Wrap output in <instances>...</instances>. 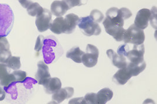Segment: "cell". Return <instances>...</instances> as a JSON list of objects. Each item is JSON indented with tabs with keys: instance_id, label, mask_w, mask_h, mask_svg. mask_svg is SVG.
<instances>
[{
	"instance_id": "obj_1",
	"label": "cell",
	"mask_w": 157,
	"mask_h": 104,
	"mask_svg": "<svg viewBox=\"0 0 157 104\" xmlns=\"http://www.w3.org/2000/svg\"><path fill=\"white\" fill-rule=\"evenodd\" d=\"M14 19L13 12L10 5L0 4V37H6L11 33Z\"/></svg>"
},
{
	"instance_id": "obj_2",
	"label": "cell",
	"mask_w": 157,
	"mask_h": 104,
	"mask_svg": "<svg viewBox=\"0 0 157 104\" xmlns=\"http://www.w3.org/2000/svg\"><path fill=\"white\" fill-rule=\"evenodd\" d=\"M78 25L82 33L86 36H97L101 34V27L98 23L91 20L90 16L83 17L79 19Z\"/></svg>"
},
{
	"instance_id": "obj_3",
	"label": "cell",
	"mask_w": 157,
	"mask_h": 104,
	"mask_svg": "<svg viewBox=\"0 0 157 104\" xmlns=\"http://www.w3.org/2000/svg\"><path fill=\"white\" fill-rule=\"evenodd\" d=\"M145 40V34L143 30L136 27L135 24L131 25L124 34V41L125 44L141 45Z\"/></svg>"
},
{
	"instance_id": "obj_4",
	"label": "cell",
	"mask_w": 157,
	"mask_h": 104,
	"mask_svg": "<svg viewBox=\"0 0 157 104\" xmlns=\"http://www.w3.org/2000/svg\"><path fill=\"white\" fill-rule=\"evenodd\" d=\"M99 56V50L94 45L88 44L86 47V52L82 57V63L83 65L92 68L97 64Z\"/></svg>"
},
{
	"instance_id": "obj_5",
	"label": "cell",
	"mask_w": 157,
	"mask_h": 104,
	"mask_svg": "<svg viewBox=\"0 0 157 104\" xmlns=\"http://www.w3.org/2000/svg\"><path fill=\"white\" fill-rule=\"evenodd\" d=\"M54 36H51V40L50 38H44V42L43 47V54L45 64H49L52 63V61L56 59V52L52 51L56 48V46L59 44L57 41V39H55L54 41Z\"/></svg>"
},
{
	"instance_id": "obj_6",
	"label": "cell",
	"mask_w": 157,
	"mask_h": 104,
	"mask_svg": "<svg viewBox=\"0 0 157 104\" xmlns=\"http://www.w3.org/2000/svg\"><path fill=\"white\" fill-rule=\"evenodd\" d=\"M35 23L39 32H45L50 29L51 25L52 13L48 9L44 8L43 11L36 16Z\"/></svg>"
},
{
	"instance_id": "obj_7",
	"label": "cell",
	"mask_w": 157,
	"mask_h": 104,
	"mask_svg": "<svg viewBox=\"0 0 157 104\" xmlns=\"http://www.w3.org/2000/svg\"><path fill=\"white\" fill-rule=\"evenodd\" d=\"M145 52L144 45H134L132 50H129L127 54V58L130 63L135 64H140L144 60V55Z\"/></svg>"
},
{
	"instance_id": "obj_8",
	"label": "cell",
	"mask_w": 157,
	"mask_h": 104,
	"mask_svg": "<svg viewBox=\"0 0 157 104\" xmlns=\"http://www.w3.org/2000/svg\"><path fill=\"white\" fill-rule=\"evenodd\" d=\"M103 25L107 34L111 35L118 42H121L124 40V34L126 30L123 27H118L111 24L106 19L103 22Z\"/></svg>"
},
{
	"instance_id": "obj_9",
	"label": "cell",
	"mask_w": 157,
	"mask_h": 104,
	"mask_svg": "<svg viewBox=\"0 0 157 104\" xmlns=\"http://www.w3.org/2000/svg\"><path fill=\"white\" fill-rule=\"evenodd\" d=\"M105 19L111 24L118 27H124V19L120 9L115 7L109 8L106 12Z\"/></svg>"
},
{
	"instance_id": "obj_10",
	"label": "cell",
	"mask_w": 157,
	"mask_h": 104,
	"mask_svg": "<svg viewBox=\"0 0 157 104\" xmlns=\"http://www.w3.org/2000/svg\"><path fill=\"white\" fill-rule=\"evenodd\" d=\"M38 70L36 74V79L40 85H44L51 78L49 68L43 61H40L37 64Z\"/></svg>"
},
{
	"instance_id": "obj_11",
	"label": "cell",
	"mask_w": 157,
	"mask_h": 104,
	"mask_svg": "<svg viewBox=\"0 0 157 104\" xmlns=\"http://www.w3.org/2000/svg\"><path fill=\"white\" fill-rule=\"evenodd\" d=\"M151 16V11L148 9L144 8L140 9L137 13L135 20V24L141 30L146 29L148 26V22Z\"/></svg>"
},
{
	"instance_id": "obj_12",
	"label": "cell",
	"mask_w": 157,
	"mask_h": 104,
	"mask_svg": "<svg viewBox=\"0 0 157 104\" xmlns=\"http://www.w3.org/2000/svg\"><path fill=\"white\" fill-rule=\"evenodd\" d=\"M133 77L128 66L120 68L113 77V81L119 85H124L129 79Z\"/></svg>"
},
{
	"instance_id": "obj_13",
	"label": "cell",
	"mask_w": 157,
	"mask_h": 104,
	"mask_svg": "<svg viewBox=\"0 0 157 104\" xmlns=\"http://www.w3.org/2000/svg\"><path fill=\"white\" fill-rule=\"evenodd\" d=\"M73 88H61L56 93L53 94L52 99L56 104H61L64 100L72 97L73 96Z\"/></svg>"
},
{
	"instance_id": "obj_14",
	"label": "cell",
	"mask_w": 157,
	"mask_h": 104,
	"mask_svg": "<svg viewBox=\"0 0 157 104\" xmlns=\"http://www.w3.org/2000/svg\"><path fill=\"white\" fill-rule=\"evenodd\" d=\"M10 45L6 37H0V63H6L12 56Z\"/></svg>"
},
{
	"instance_id": "obj_15",
	"label": "cell",
	"mask_w": 157,
	"mask_h": 104,
	"mask_svg": "<svg viewBox=\"0 0 157 104\" xmlns=\"http://www.w3.org/2000/svg\"><path fill=\"white\" fill-rule=\"evenodd\" d=\"M107 55L111 60L112 64L118 68H122L127 66L128 62L124 56H120L115 53L113 50L109 49L107 51Z\"/></svg>"
},
{
	"instance_id": "obj_16",
	"label": "cell",
	"mask_w": 157,
	"mask_h": 104,
	"mask_svg": "<svg viewBox=\"0 0 157 104\" xmlns=\"http://www.w3.org/2000/svg\"><path fill=\"white\" fill-rule=\"evenodd\" d=\"M67 4L63 1H54L51 5L52 14L56 17H61L69 10Z\"/></svg>"
},
{
	"instance_id": "obj_17",
	"label": "cell",
	"mask_w": 157,
	"mask_h": 104,
	"mask_svg": "<svg viewBox=\"0 0 157 104\" xmlns=\"http://www.w3.org/2000/svg\"><path fill=\"white\" fill-rule=\"evenodd\" d=\"M43 86L46 93L53 94L61 88L62 83L61 80L58 77H51Z\"/></svg>"
},
{
	"instance_id": "obj_18",
	"label": "cell",
	"mask_w": 157,
	"mask_h": 104,
	"mask_svg": "<svg viewBox=\"0 0 157 104\" xmlns=\"http://www.w3.org/2000/svg\"><path fill=\"white\" fill-rule=\"evenodd\" d=\"M64 19L66 25L65 34H70L73 33V31L75 30L76 26L78 24L79 20L78 16L74 13H69L66 15Z\"/></svg>"
},
{
	"instance_id": "obj_19",
	"label": "cell",
	"mask_w": 157,
	"mask_h": 104,
	"mask_svg": "<svg viewBox=\"0 0 157 104\" xmlns=\"http://www.w3.org/2000/svg\"><path fill=\"white\" fill-rule=\"evenodd\" d=\"M50 30L54 34H61L66 31V25L65 19L63 17H58L52 22Z\"/></svg>"
},
{
	"instance_id": "obj_20",
	"label": "cell",
	"mask_w": 157,
	"mask_h": 104,
	"mask_svg": "<svg viewBox=\"0 0 157 104\" xmlns=\"http://www.w3.org/2000/svg\"><path fill=\"white\" fill-rule=\"evenodd\" d=\"M113 91L109 88H104L96 94L97 104H105L113 97Z\"/></svg>"
},
{
	"instance_id": "obj_21",
	"label": "cell",
	"mask_w": 157,
	"mask_h": 104,
	"mask_svg": "<svg viewBox=\"0 0 157 104\" xmlns=\"http://www.w3.org/2000/svg\"><path fill=\"white\" fill-rule=\"evenodd\" d=\"M84 53V52L80 49L78 46H75L67 51L66 56L76 63H81L82 57Z\"/></svg>"
},
{
	"instance_id": "obj_22",
	"label": "cell",
	"mask_w": 157,
	"mask_h": 104,
	"mask_svg": "<svg viewBox=\"0 0 157 104\" xmlns=\"http://www.w3.org/2000/svg\"><path fill=\"white\" fill-rule=\"evenodd\" d=\"M43 9L44 8L40 5L39 3L33 2L28 7L27 12L30 16H37L43 11Z\"/></svg>"
},
{
	"instance_id": "obj_23",
	"label": "cell",
	"mask_w": 157,
	"mask_h": 104,
	"mask_svg": "<svg viewBox=\"0 0 157 104\" xmlns=\"http://www.w3.org/2000/svg\"><path fill=\"white\" fill-rule=\"evenodd\" d=\"M10 69L13 70H18L21 68V57L17 56H11L9 60L6 63Z\"/></svg>"
},
{
	"instance_id": "obj_24",
	"label": "cell",
	"mask_w": 157,
	"mask_h": 104,
	"mask_svg": "<svg viewBox=\"0 0 157 104\" xmlns=\"http://www.w3.org/2000/svg\"><path fill=\"white\" fill-rule=\"evenodd\" d=\"M90 17L91 20L96 23H101L104 19V15L101 11L97 9H94L90 13Z\"/></svg>"
},
{
	"instance_id": "obj_25",
	"label": "cell",
	"mask_w": 157,
	"mask_h": 104,
	"mask_svg": "<svg viewBox=\"0 0 157 104\" xmlns=\"http://www.w3.org/2000/svg\"><path fill=\"white\" fill-rule=\"evenodd\" d=\"M67 4L69 9L76 6L84 5L87 2V0H62Z\"/></svg>"
},
{
	"instance_id": "obj_26",
	"label": "cell",
	"mask_w": 157,
	"mask_h": 104,
	"mask_svg": "<svg viewBox=\"0 0 157 104\" xmlns=\"http://www.w3.org/2000/svg\"><path fill=\"white\" fill-rule=\"evenodd\" d=\"M11 69L6 66V64L0 63V81L11 73Z\"/></svg>"
},
{
	"instance_id": "obj_27",
	"label": "cell",
	"mask_w": 157,
	"mask_h": 104,
	"mask_svg": "<svg viewBox=\"0 0 157 104\" xmlns=\"http://www.w3.org/2000/svg\"><path fill=\"white\" fill-rule=\"evenodd\" d=\"M44 36L40 35L36 40V42L35 47H34L35 51L39 52L40 50H41L43 49V45H44Z\"/></svg>"
},
{
	"instance_id": "obj_28",
	"label": "cell",
	"mask_w": 157,
	"mask_h": 104,
	"mask_svg": "<svg viewBox=\"0 0 157 104\" xmlns=\"http://www.w3.org/2000/svg\"><path fill=\"white\" fill-rule=\"evenodd\" d=\"M84 99L86 101V104H97V97L95 93H91L87 94L85 95Z\"/></svg>"
},
{
	"instance_id": "obj_29",
	"label": "cell",
	"mask_w": 157,
	"mask_h": 104,
	"mask_svg": "<svg viewBox=\"0 0 157 104\" xmlns=\"http://www.w3.org/2000/svg\"><path fill=\"white\" fill-rule=\"evenodd\" d=\"M156 7H152L151 11V16L150 17V20L151 22L152 27L156 29L157 28V12H156Z\"/></svg>"
},
{
	"instance_id": "obj_30",
	"label": "cell",
	"mask_w": 157,
	"mask_h": 104,
	"mask_svg": "<svg viewBox=\"0 0 157 104\" xmlns=\"http://www.w3.org/2000/svg\"><path fill=\"white\" fill-rule=\"evenodd\" d=\"M129 45L127 44H124L121 45L117 50V54L120 56H123L124 57H126L128 53L129 52Z\"/></svg>"
},
{
	"instance_id": "obj_31",
	"label": "cell",
	"mask_w": 157,
	"mask_h": 104,
	"mask_svg": "<svg viewBox=\"0 0 157 104\" xmlns=\"http://www.w3.org/2000/svg\"><path fill=\"white\" fill-rule=\"evenodd\" d=\"M121 11V13L122 14V16L124 17V20L128 19L130 17L132 16V12L129 10L128 8H122L120 9Z\"/></svg>"
},
{
	"instance_id": "obj_32",
	"label": "cell",
	"mask_w": 157,
	"mask_h": 104,
	"mask_svg": "<svg viewBox=\"0 0 157 104\" xmlns=\"http://www.w3.org/2000/svg\"><path fill=\"white\" fill-rule=\"evenodd\" d=\"M68 103L69 104H86V101L83 97L72 99L69 101Z\"/></svg>"
},
{
	"instance_id": "obj_33",
	"label": "cell",
	"mask_w": 157,
	"mask_h": 104,
	"mask_svg": "<svg viewBox=\"0 0 157 104\" xmlns=\"http://www.w3.org/2000/svg\"><path fill=\"white\" fill-rule=\"evenodd\" d=\"M21 5L25 8H28L29 6L31 4L33 3V2L31 0H17Z\"/></svg>"
},
{
	"instance_id": "obj_34",
	"label": "cell",
	"mask_w": 157,
	"mask_h": 104,
	"mask_svg": "<svg viewBox=\"0 0 157 104\" xmlns=\"http://www.w3.org/2000/svg\"><path fill=\"white\" fill-rule=\"evenodd\" d=\"M6 93L5 90L0 86V101H3L6 98Z\"/></svg>"
}]
</instances>
